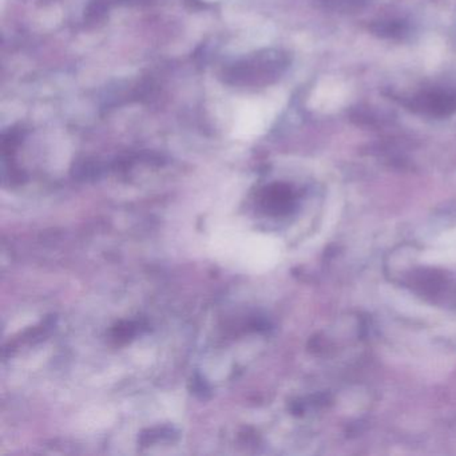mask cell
I'll return each instance as SVG.
<instances>
[{"label":"cell","instance_id":"1","mask_svg":"<svg viewBox=\"0 0 456 456\" xmlns=\"http://www.w3.org/2000/svg\"><path fill=\"white\" fill-rule=\"evenodd\" d=\"M284 68L285 61L281 55L277 53H266L258 55L255 60L236 66L229 73L228 78L233 79L234 84L256 85L280 76Z\"/></svg>","mask_w":456,"mask_h":456},{"label":"cell","instance_id":"2","mask_svg":"<svg viewBox=\"0 0 456 456\" xmlns=\"http://www.w3.org/2000/svg\"><path fill=\"white\" fill-rule=\"evenodd\" d=\"M412 108L434 116H447L456 110V95L442 92L426 93L413 100Z\"/></svg>","mask_w":456,"mask_h":456}]
</instances>
